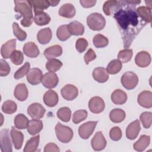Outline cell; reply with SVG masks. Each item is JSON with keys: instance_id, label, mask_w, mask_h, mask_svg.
<instances>
[{"instance_id": "43", "label": "cell", "mask_w": 152, "mask_h": 152, "mask_svg": "<svg viewBox=\"0 0 152 152\" xmlns=\"http://www.w3.org/2000/svg\"><path fill=\"white\" fill-rule=\"evenodd\" d=\"M140 119L143 126L148 129L151 125L152 113L150 112H144L140 115Z\"/></svg>"}, {"instance_id": "49", "label": "cell", "mask_w": 152, "mask_h": 152, "mask_svg": "<svg viewBox=\"0 0 152 152\" xmlns=\"http://www.w3.org/2000/svg\"><path fill=\"white\" fill-rule=\"evenodd\" d=\"M10 66L8 62L4 59L0 60V75L1 77H5L10 72Z\"/></svg>"}, {"instance_id": "45", "label": "cell", "mask_w": 152, "mask_h": 152, "mask_svg": "<svg viewBox=\"0 0 152 152\" xmlns=\"http://www.w3.org/2000/svg\"><path fill=\"white\" fill-rule=\"evenodd\" d=\"M30 64L29 62H26L24 65H23L20 68H19L17 71L15 72L14 75V77L16 80L20 79L24 77L26 75L28 74L30 71Z\"/></svg>"}, {"instance_id": "53", "label": "cell", "mask_w": 152, "mask_h": 152, "mask_svg": "<svg viewBox=\"0 0 152 152\" xmlns=\"http://www.w3.org/2000/svg\"><path fill=\"white\" fill-rule=\"evenodd\" d=\"M80 3L84 8H90L95 5L96 0H80Z\"/></svg>"}, {"instance_id": "28", "label": "cell", "mask_w": 152, "mask_h": 152, "mask_svg": "<svg viewBox=\"0 0 152 152\" xmlns=\"http://www.w3.org/2000/svg\"><path fill=\"white\" fill-rule=\"evenodd\" d=\"M33 20L37 25L44 26L50 21V17L43 11H37L34 12Z\"/></svg>"}, {"instance_id": "50", "label": "cell", "mask_w": 152, "mask_h": 152, "mask_svg": "<svg viewBox=\"0 0 152 152\" xmlns=\"http://www.w3.org/2000/svg\"><path fill=\"white\" fill-rule=\"evenodd\" d=\"M117 1H106L103 6V11L106 15H110L111 10L113 7L115 5Z\"/></svg>"}, {"instance_id": "13", "label": "cell", "mask_w": 152, "mask_h": 152, "mask_svg": "<svg viewBox=\"0 0 152 152\" xmlns=\"http://www.w3.org/2000/svg\"><path fill=\"white\" fill-rule=\"evenodd\" d=\"M137 102L143 107L151 108L152 107V93L148 90L142 91L139 94Z\"/></svg>"}, {"instance_id": "12", "label": "cell", "mask_w": 152, "mask_h": 152, "mask_svg": "<svg viewBox=\"0 0 152 152\" xmlns=\"http://www.w3.org/2000/svg\"><path fill=\"white\" fill-rule=\"evenodd\" d=\"M42 71L38 68H33L27 74V80L31 85H37L42 82Z\"/></svg>"}, {"instance_id": "32", "label": "cell", "mask_w": 152, "mask_h": 152, "mask_svg": "<svg viewBox=\"0 0 152 152\" xmlns=\"http://www.w3.org/2000/svg\"><path fill=\"white\" fill-rule=\"evenodd\" d=\"M39 135L31 137L27 141L23 151L24 152H34L36 151L39 146Z\"/></svg>"}, {"instance_id": "20", "label": "cell", "mask_w": 152, "mask_h": 152, "mask_svg": "<svg viewBox=\"0 0 152 152\" xmlns=\"http://www.w3.org/2000/svg\"><path fill=\"white\" fill-rule=\"evenodd\" d=\"M14 94L18 100L21 102L26 100L28 94V91L26 84L24 83L17 84L14 89Z\"/></svg>"}, {"instance_id": "54", "label": "cell", "mask_w": 152, "mask_h": 152, "mask_svg": "<svg viewBox=\"0 0 152 152\" xmlns=\"http://www.w3.org/2000/svg\"><path fill=\"white\" fill-rule=\"evenodd\" d=\"M48 1L50 5L52 7L56 6L59 3V1Z\"/></svg>"}, {"instance_id": "51", "label": "cell", "mask_w": 152, "mask_h": 152, "mask_svg": "<svg viewBox=\"0 0 152 152\" xmlns=\"http://www.w3.org/2000/svg\"><path fill=\"white\" fill-rule=\"evenodd\" d=\"M96 58V55L94 51L91 49L90 48L87 52L86 53L84 56V59L86 64L88 65L91 61H93Z\"/></svg>"}, {"instance_id": "29", "label": "cell", "mask_w": 152, "mask_h": 152, "mask_svg": "<svg viewBox=\"0 0 152 152\" xmlns=\"http://www.w3.org/2000/svg\"><path fill=\"white\" fill-rule=\"evenodd\" d=\"M138 15L145 21V23H151V9L147 7L140 6L136 9Z\"/></svg>"}, {"instance_id": "48", "label": "cell", "mask_w": 152, "mask_h": 152, "mask_svg": "<svg viewBox=\"0 0 152 152\" xmlns=\"http://www.w3.org/2000/svg\"><path fill=\"white\" fill-rule=\"evenodd\" d=\"M88 46V42L84 38H79L75 43V48L80 53H83L86 50Z\"/></svg>"}, {"instance_id": "44", "label": "cell", "mask_w": 152, "mask_h": 152, "mask_svg": "<svg viewBox=\"0 0 152 152\" xmlns=\"http://www.w3.org/2000/svg\"><path fill=\"white\" fill-rule=\"evenodd\" d=\"M87 112L86 110H78L72 115V122L77 124L85 120L87 117Z\"/></svg>"}, {"instance_id": "31", "label": "cell", "mask_w": 152, "mask_h": 152, "mask_svg": "<svg viewBox=\"0 0 152 152\" xmlns=\"http://www.w3.org/2000/svg\"><path fill=\"white\" fill-rule=\"evenodd\" d=\"M126 116L124 110L121 109H114L109 113V118L112 122L114 123H119L122 122Z\"/></svg>"}, {"instance_id": "47", "label": "cell", "mask_w": 152, "mask_h": 152, "mask_svg": "<svg viewBox=\"0 0 152 152\" xmlns=\"http://www.w3.org/2000/svg\"><path fill=\"white\" fill-rule=\"evenodd\" d=\"M109 136L113 141H119L122 137V131L119 127L114 126L111 128L109 132Z\"/></svg>"}, {"instance_id": "42", "label": "cell", "mask_w": 152, "mask_h": 152, "mask_svg": "<svg viewBox=\"0 0 152 152\" xmlns=\"http://www.w3.org/2000/svg\"><path fill=\"white\" fill-rule=\"evenodd\" d=\"M12 30L14 35L20 41L24 40L27 37V33L25 31L23 30L17 23H12Z\"/></svg>"}, {"instance_id": "40", "label": "cell", "mask_w": 152, "mask_h": 152, "mask_svg": "<svg viewBox=\"0 0 152 152\" xmlns=\"http://www.w3.org/2000/svg\"><path fill=\"white\" fill-rule=\"evenodd\" d=\"M17 105L15 102L12 100H8L4 102L2 106V110L7 114H12L16 112Z\"/></svg>"}, {"instance_id": "4", "label": "cell", "mask_w": 152, "mask_h": 152, "mask_svg": "<svg viewBox=\"0 0 152 152\" xmlns=\"http://www.w3.org/2000/svg\"><path fill=\"white\" fill-rule=\"evenodd\" d=\"M122 86L127 90L134 88L138 83V78L136 74L131 71L125 72L121 79Z\"/></svg>"}, {"instance_id": "38", "label": "cell", "mask_w": 152, "mask_h": 152, "mask_svg": "<svg viewBox=\"0 0 152 152\" xmlns=\"http://www.w3.org/2000/svg\"><path fill=\"white\" fill-rule=\"evenodd\" d=\"M93 42L94 46L97 48H102L107 46L108 39L101 34H97L93 37Z\"/></svg>"}, {"instance_id": "11", "label": "cell", "mask_w": 152, "mask_h": 152, "mask_svg": "<svg viewBox=\"0 0 152 152\" xmlns=\"http://www.w3.org/2000/svg\"><path fill=\"white\" fill-rule=\"evenodd\" d=\"M61 94L62 97L66 100H72L75 99L78 94V88L72 84H66L61 90Z\"/></svg>"}, {"instance_id": "1", "label": "cell", "mask_w": 152, "mask_h": 152, "mask_svg": "<svg viewBox=\"0 0 152 152\" xmlns=\"http://www.w3.org/2000/svg\"><path fill=\"white\" fill-rule=\"evenodd\" d=\"M15 8L14 11L20 14L19 18L22 17L21 24L28 27L31 26L33 20V15L32 12V5L30 1H14Z\"/></svg>"}, {"instance_id": "2", "label": "cell", "mask_w": 152, "mask_h": 152, "mask_svg": "<svg viewBox=\"0 0 152 152\" xmlns=\"http://www.w3.org/2000/svg\"><path fill=\"white\" fill-rule=\"evenodd\" d=\"M87 24L91 30L94 31H99L104 27L106 20L101 14L94 12L91 14L87 17Z\"/></svg>"}, {"instance_id": "9", "label": "cell", "mask_w": 152, "mask_h": 152, "mask_svg": "<svg viewBox=\"0 0 152 152\" xmlns=\"http://www.w3.org/2000/svg\"><path fill=\"white\" fill-rule=\"evenodd\" d=\"M106 144V140L104 137L102 131L97 132L91 141V147L95 151H101L103 150Z\"/></svg>"}, {"instance_id": "52", "label": "cell", "mask_w": 152, "mask_h": 152, "mask_svg": "<svg viewBox=\"0 0 152 152\" xmlns=\"http://www.w3.org/2000/svg\"><path fill=\"white\" fill-rule=\"evenodd\" d=\"M60 151L58 145L53 142H50L47 144L44 148L45 152H59Z\"/></svg>"}, {"instance_id": "22", "label": "cell", "mask_w": 152, "mask_h": 152, "mask_svg": "<svg viewBox=\"0 0 152 152\" xmlns=\"http://www.w3.org/2000/svg\"><path fill=\"white\" fill-rule=\"evenodd\" d=\"M43 54L48 59H53L62 54V48L59 45H55L46 49Z\"/></svg>"}, {"instance_id": "23", "label": "cell", "mask_w": 152, "mask_h": 152, "mask_svg": "<svg viewBox=\"0 0 152 152\" xmlns=\"http://www.w3.org/2000/svg\"><path fill=\"white\" fill-rule=\"evenodd\" d=\"M59 15L61 17L71 18L75 16V9L74 5L70 3L64 4L59 10Z\"/></svg>"}, {"instance_id": "34", "label": "cell", "mask_w": 152, "mask_h": 152, "mask_svg": "<svg viewBox=\"0 0 152 152\" xmlns=\"http://www.w3.org/2000/svg\"><path fill=\"white\" fill-rule=\"evenodd\" d=\"M122 64L119 59H113L107 65L106 71L109 74H116L122 69Z\"/></svg>"}, {"instance_id": "36", "label": "cell", "mask_w": 152, "mask_h": 152, "mask_svg": "<svg viewBox=\"0 0 152 152\" xmlns=\"http://www.w3.org/2000/svg\"><path fill=\"white\" fill-rule=\"evenodd\" d=\"M57 116L62 121L68 122L70 121L71 117V110L68 107H62L58 109Z\"/></svg>"}, {"instance_id": "21", "label": "cell", "mask_w": 152, "mask_h": 152, "mask_svg": "<svg viewBox=\"0 0 152 152\" xmlns=\"http://www.w3.org/2000/svg\"><path fill=\"white\" fill-rule=\"evenodd\" d=\"M93 77L95 81L99 83H104L109 79V74L106 69L103 67H97L93 69Z\"/></svg>"}, {"instance_id": "30", "label": "cell", "mask_w": 152, "mask_h": 152, "mask_svg": "<svg viewBox=\"0 0 152 152\" xmlns=\"http://www.w3.org/2000/svg\"><path fill=\"white\" fill-rule=\"evenodd\" d=\"M68 29L71 35L80 36L84 32V26L78 21H73L68 25Z\"/></svg>"}, {"instance_id": "35", "label": "cell", "mask_w": 152, "mask_h": 152, "mask_svg": "<svg viewBox=\"0 0 152 152\" xmlns=\"http://www.w3.org/2000/svg\"><path fill=\"white\" fill-rule=\"evenodd\" d=\"M71 34L68 29V25H61L60 26L56 31V36L58 39L61 41H65L68 39Z\"/></svg>"}, {"instance_id": "46", "label": "cell", "mask_w": 152, "mask_h": 152, "mask_svg": "<svg viewBox=\"0 0 152 152\" xmlns=\"http://www.w3.org/2000/svg\"><path fill=\"white\" fill-rule=\"evenodd\" d=\"M10 58H11V61L14 65H21L23 63L24 60L23 53L20 50H15L12 52Z\"/></svg>"}, {"instance_id": "8", "label": "cell", "mask_w": 152, "mask_h": 152, "mask_svg": "<svg viewBox=\"0 0 152 152\" xmlns=\"http://www.w3.org/2000/svg\"><path fill=\"white\" fill-rule=\"evenodd\" d=\"M1 150L2 152H11L12 144L9 135V131L7 129H2L0 132Z\"/></svg>"}, {"instance_id": "26", "label": "cell", "mask_w": 152, "mask_h": 152, "mask_svg": "<svg viewBox=\"0 0 152 152\" xmlns=\"http://www.w3.org/2000/svg\"><path fill=\"white\" fill-rule=\"evenodd\" d=\"M52 37V31L49 27L41 29L37 34V39L38 42L42 45L48 43L50 41Z\"/></svg>"}, {"instance_id": "16", "label": "cell", "mask_w": 152, "mask_h": 152, "mask_svg": "<svg viewBox=\"0 0 152 152\" xmlns=\"http://www.w3.org/2000/svg\"><path fill=\"white\" fill-rule=\"evenodd\" d=\"M136 65L141 68L148 66L151 62V56L146 51H141L138 52L135 58Z\"/></svg>"}, {"instance_id": "39", "label": "cell", "mask_w": 152, "mask_h": 152, "mask_svg": "<svg viewBox=\"0 0 152 152\" xmlns=\"http://www.w3.org/2000/svg\"><path fill=\"white\" fill-rule=\"evenodd\" d=\"M62 66V63L57 59H49L46 63V68L49 72H56L61 69Z\"/></svg>"}, {"instance_id": "17", "label": "cell", "mask_w": 152, "mask_h": 152, "mask_svg": "<svg viewBox=\"0 0 152 152\" xmlns=\"http://www.w3.org/2000/svg\"><path fill=\"white\" fill-rule=\"evenodd\" d=\"M10 135L15 148L16 150L20 149L22 147L24 141V135L23 133L12 126L10 131Z\"/></svg>"}, {"instance_id": "14", "label": "cell", "mask_w": 152, "mask_h": 152, "mask_svg": "<svg viewBox=\"0 0 152 152\" xmlns=\"http://www.w3.org/2000/svg\"><path fill=\"white\" fill-rule=\"evenodd\" d=\"M16 39H11L2 45L1 48V56L5 59L11 57L12 52L15 50Z\"/></svg>"}, {"instance_id": "41", "label": "cell", "mask_w": 152, "mask_h": 152, "mask_svg": "<svg viewBox=\"0 0 152 152\" xmlns=\"http://www.w3.org/2000/svg\"><path fill=\"white\" fill-rule=\"evenodd\" d=\"M132 50L129 49H124L119 52L117 55L118 59L123 63H126L131 61L132 56Z\"/></svg>"}, {"instance_id": "3", "label": "cell", "mask_w": 152, "mask_h": 152, "mask_svg": "<svg viewBox=\"0 0 152 152\" xmlns=\"http://www.w3.org/2000/svg\"><path fill=\"white\" fill-rule=\"evenodd\" d=\"M55 133L58 139L63 143L69 142L73 137V131L69 126H65L58 122L55 128Z\"/></svg>"}, {"instance_id": "25", "label": "cell", "mask_w": 152, "mask_h": 152, "mask_svg": "<svg viewBox=\"0 0 152 152\" xmlns=\"http://www.w3.org/2000/svg\"><path fill=\"white\" fill-rule=\"evenodd\" d=\"M27 129L30 135H35L39 133L43 129V123L40 120L33 119L29 121Z\"/></svg>"}, {"instance_id": "15", "label": "cell", "mask_w": 152, "mask_h": 152, "mask_svg": "<svg viewBox=\"0 0 152 152\" xmlns=\"http://www.w3.org/2000/svg\"><path fill=\"white\" fill-rule=\"evenodd\" d=\"M141 129L140 123L138 120H135L130 123L126 129V137L128 139H135Z\"/></svg>"}, {"instance_id": "18", "label": "cell", "mask_w": 152, "mask_h": 152, "mask_svg": "<svg viewBox=\"0 0 152 152\" xmlns=\"http://www.w3.org/2000/svg\"><path fill=\"white\" fill-rule=\"evenodd\" d=\"M59 101L58 94L52 90H48L43 96V102L45 104L49 107L55 106Z\"/></svg>"}, {"instance_id": "27", "label": "cell", "mask_w": 152, "mask_h": 152, "mask_svg": "<svg viewBox=\"0 0 152 152\" xmlns=\"http://www.w3.org/2000/svg\"><path fill=\"white\" fill-rule=\"evenodd\" d=\"M150 142V137L147 135H142L139 140L136 141L133 145L135 150L137 151H143L148 146Z\"/></svg>"}, {"instance_id": "33", "label": "cell", "mask_w": 152, "mask_h": 152, "mask_svg": "<svg viewBox=\"0 0 152 152\" xmlns=\"http://www.w3.org/2000/svg\"><path fill=\"white\" fill-rule=\"evenodd\" d=\"M14 122L16 128L18 129H24L27 128L29 121L24 115L20 113L15 116Z\"/></svg>"}, {"instance_id": "5", "label": "cell", "mask_w": 152, "mask_h": 152, "mask_svg": "<svg viewBox=\"0 0 152 152\" xmlns=\"http://www.w3.org/2000/svg\"><path fill=\"white\" fill-rule=\"evenodd\" d=\"M97 124V121H89L81 125L78 128L80 137L84 140L88 139L93 133Z\"/></svg>"}, {"instance_id": "24", "label": "cell", "mask_w": 152, "mask_h": 152, "mask_svg": "<svg viewBox=\"0 0 152 152\" xmlns=\"http://www.w3.org/2000/svg\"><path fill=\"white\" fill-rule=\"evenodd\" d=\"M111 100L115 104H122L127 100L126 93L122 90L116 89L111 94Z\"/></svg>"}, {"instance_id": "7", "label": "cell", "mask_w": 152, "mask_h": 152, "mask_svg": "<svg viewBox=\"0 0 152 152\" xmlns=\"http://www.w3.org/2000/svg\"><path fill=\"white\" fill-rule=\"evenodd\" d=\"M105 107V103L102 98L99 96H94L91 98L88 102V108L94 113L102 112Z\"/></svg>"}, {"instance_id": "6", "label": "cell", "mask_w": 152, "mask_h": 152, "mask_svg": "<svg viewBox=\"0 0 152 152\" xmlns=\"http://www.w3.org/2000/svg\"><path fill=\"white\" fill-rule=\"evenodd\" d=\"M45 112L44 107L39 103H33L27 108V113L32 119H41L43 117Z\"/></svg>"}, {"instance_id": "19", "label": "cell", "mask_w": 152, "mask_h": 152, "mask_svg": "<svg viewBox=\"0 0 152 152\" xmlns=\"http://www.w3.org/2000/svg\"><path fill=\"white\" fill-rule=\"evenodd\" d=\"M23 50L24 53L29 58H36L40 54V50L37 46L32 42L25 43Z\"/></svg>"}, {"instance_id": "37", "label": "cell", "mask_w": 152, "mask_h": 152, "mask_svg": "<svg viewBox=\"0 0 152 152\" xmlns=\"http://www.w3.org/2000/svg\"><path fill=\"white\" fill-rule=\"evenodd\" d=\"M30 1L33 7L34 12L43 11L50 6L49 1L47 0H31Z\"/></svg>"}, {"instance_id": "10", "label": "cell", "mask_w": 152, "mask_h": 152, "mask_svg": "<svg viewBox=\"0 0 152 152\" xmlns=\"http://www.w3.org/2000/svg\"><path fill=\"white\" fill-rule=\"evenodd\" d=\"M59 82L57 75L53 72H48L43 75L42 83L47 88H53L55 87Z\"/></svg>"}]
</instances>
